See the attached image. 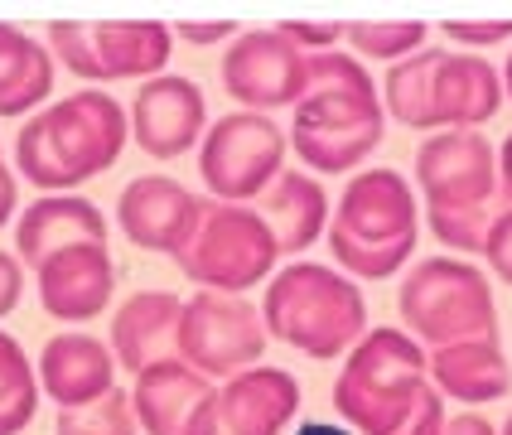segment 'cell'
Wrapping results in <instances>:
<instances>
[{
	"instance_id": "obj_30",
	"label": "cell",
	"mask_w": 512,
	"mask_h": 435,
	"mask_svg": "<svg viewBox=\"0 0 512 435\" xmlns=\"http://www.w3.org/2000/svg\"><path fill=\"white\" fill-rule=\"evenodd\" d=\"M305 92H363V97H377L368 68L353 54H339V49L305 58Z\"/></svg>"
},
{
	"instance_id": "obj_28",
	"label": "cell",
	"mask_w": 512,
	"mask_h": 435,
	"mask_svg": "<svg viewBox=\"0 0 512 435\" xmlns=\"http://www.w3.org/2000/svg\"><path fill=\"white\" fill-rule=\"evenodd\" d=\"M54 435H136V406L126 392H102L97 402L63 406Z\"/></svg>"
},
{
	"instance_id": "obj_24",
	"label": "cell",
	"mask_w": 512,
	"mask_h": 435,
	"mask_svg": "<svg viewBox=\"0 0 512 435\" xmlns=\"http://www.w3.org/2000/svg\"><path fill=\"white\" fill-rule=\"evenodd\" d=\"M54 87V58L25 29L0 25V116H25Z\"/></svg>"
},
{
	"instance_id": "obj_4",
	"label": "cell",
	"mask_w": 512,
	"mask_h": 435,
	"mask_svg": "<svg viewBox=\"0 0 512 435\" xmlns=\"http://www.w3.org/2000/svg\"><path fill=\"white\" fill-rule=\"evenodd\" d=\"M430 353L401 329H372L343 358L334 406L358 435H392L426 387Z\"/></svg>"
},
{
	"instance_id": "obj_35",
	"label": "cell",
	"mask_w": 512,
	"mask_h": 435,
	"mask_svg": "<svg viewBox=\"0 0 512 435\" xmlns=\"http://www.w3.org/2000/svg\"><path fill=\"white\" fill-rule=\"evenodd\" d=\"M20 290H25V276H20V257L0 252V319L20 305Z\"/></svg>"
},
{
	"instance_id": "obj_37",
	"label": "cell",
	"mask_w": 512,
	"mask_h": 435,
	"mask_svg": "<svg viewBox=\"0 0 512 435\" xmlns=\"http://www.w3.org/2000/svg\"><path fill=\"white\" fill-rule=\"evenodd\" d=\"M440 435H498V431L488 426L484 416H474V411H464V416H455V421H450V426H445V431H440Z\"/></svg>"
},
{
	"instance_id": "obj_21",
	"label": "cell",
	"mask_w": 512,
	"mask_h": 435,
	"mask_svg": "<svg viewBox=\"0 0 512 435\" xmlns=\"http://www.w3.org/2000/svg\"><path fill=\"white\" fill-rule=\"evenodd\" d=\"M430 377H435V392L455 397V402H498L508 397L512 387V368L503 358L498 339H459V344H440L430 353Z\"/></svg>"
},
{
	"instance_id": "obj_18",
	"label": "cell",
	"mask_w": 512,
	"mask_h": 435,
	"mask_svg": "<svg viewBox=\"0 0 512 435\" xmlns=\"http://www.w3.org/2000/svg\"><path fill=\"white\" fill-rule=\"evenodd\" d=\"M87 242H107V218L78 194H44L15 223V257L34 271L58 252L87 247Z\"/></svg>"
},
{
	"instance_id": "obj_13",
	"label": "cell",
	"mask_w": 512,
	"mask_h": 435,
	"mask_svg": "<svg viewBox=\"0 0 512 435\" xmlns=\"http://www.w3.org/2000/svg\"><path fill=\"white\" fill-rule=\"evenodd\" d=\"M416 184L426 194V208L498 199V150L479 131H440L416 155Z\"/></svg>"
},
{
	"instance_id": "obj_14",
	"label": "cell",
	"mask_w": 512,
	"mask_h": 435,
	"mask_svg": "<svg viewBox=\"0 0 512 435\" xmlns=\"http://www.w3.org/2000/svg\"><path fill=\"white\" fill-rule=\"evenodd\" d=\"M199 213H203L199 194H189L179 179H165V174L131 179L121 189V203H116L121 232L145 252H170V257H179V247L194 237Z\"/></svg>"
},
{
	"instance_id": "obj_36",
	"label": "cell",
	"mask_w": 512,
	"mask_h": 435,
	"mask_svg": "<svg viewBox=\"0 0 512 435\" xmlns=\"http://www.w3.org/2000/svg\"><path fill=\"white\" fill-rule=\"evenodd\" d=\"M228 34H232L228 20H218V25H179V39H189V44H218Z\"/></svg>"
},
{
	"instance_id": "obj_11",
	"label": "cell",
	"mask_w": 512,
	"mask_h": 435,
	"mask_svg": "<svg viewBox=\"0 0 512 435\" xmlns=\"http://www.w3.org/2000/svg\"><path fill=\"white\" fill-rule=\"evenodd\" d=\"M305 49L281 29H247L223 54V87L247 112L295 107L305 97Z\"/></svg>"
},
{
	"instance_id": "obj_31",
	"label": "cell",
	"mask_w": 512,
	"mask_h": 435,
	"mask_svg": "<svg viewBox=\"0 0 512 435\" xmlns=\"http://www.w3.org/2000/svg\"><path fill=\"white\" fill-rule=\"evenodd\" d=\"M440 431H445V402H440V392L426 382V387L416 392L411 411L401 416V426L392 435H440Z\"/></svg>"
},
{
	"instance_id": "obj_7",
	"label": "cell",
	"mask_w": 512,
	"mask_h": 435,
	"mask_svg": "<svg viewBox=\"0 0 512 435\" xmlns=\"http://www.w3.org/2000/svg\"><path fill=\"white\" fill-rule=\"evenodd\" d=\"M49 44L87 83L116 78H155L170 63V29L155 20H58Z\"/></svg>"
},
{
	"instance_id": "obj_12",
	"label": "cell",
	"mask_w": 512,
	"mask_h": 435,
	"mask_svg": "<svg viewBox=\"0 0 512 435\" xmlns=\"http://www.w3.org/2000/svg\"><path fill=\"white\" fill-rule=\"evenodd\" d=\"M300 406V382L281 368H247L208 392L189 435H281Z\"/></svg>"
},
{
	"instance_id": "obj_26",
	"label": "cell",
	"mask_w": 512,
	"mask_h": 435,
	"mask_svg": "<svg viewBox=\"0 0 512 435\" xmlns=\"http://www.w3.org/2000/svg\"><path fill=\"white\" fill-rule=\"evenodd\" d=\"M39 411V387L25 348L10 334H0V435H20Z\"/></svg>"
},
{
	"instance_id": "obj_22",
	"label": "cell",
	"mask_w": 512,
	"mask_h": 435,
	"mask_svg": "<svg viewBox=\"0 0 512 435\" xmlns=\"http://www.w3.org/2000/svg\"><path fill=\"white\" fill-rule=\"evenodd\" d=\"M503 107V78L479 54H445L435 73V126L474 131Z\"/></svg>"
},
{
	"instance_id": "obj_33",
	"label": "cell",
	"mask_w": 512,
	"mask_h": 435,
	"mask_svg": "<svg viewBox=\"0 0 512 435\" xmlns=\"http://www.w3.org/2000/svg\"><path fill=\"white\" fill-rule=\"evenodd\" d=\"M484 257H488V266H493V276L512 286V208H503V218L488 228Z\"/></svg>"
},
{
	"instance_id": "obj_41",
	"label": "cell",
	"mask_w": 512,
	"mask_h": 435,
	"mask_svg": "<svg viewBox=\"0 0 512 435\" xmlns=\"http://www.w3.org/2000/svg\"><path fill=\"white\" fill-rule=\"evenodd\" d=\"M503 92L512 97V58H508V73H503Z\"/></svg>"
},
{
	"instance_id": "obj_15",
	"label": "cell",
	"mask_w": 512,
	"mask_h": 435,
	"mask_svg": "<svg viewBox=\"0 0 512 435\" xmlns=\"http://www.w3.org/2000/svg\"><path fill=\"white\" fill-rule=\"evenodd\" d=\"M208 126V107H203L199 83L189 78H150L136 92L131 107V136L141 141L145 155L155 160H174L203 136Z\"/></svg>"
},
{
	"instance_id": "obj_39",
	"label": "cell",
	"mask_w": 512,
	"mask_h": 435,
	"mask_svg": "<svg viewBox=\"0 0 512 435\" xmlns=\"http://www.w3.org/2000/svg\"><path fill=\"white\" fill-rule=\"evenodd\" d=\"M498 189H503V199L512 203V136L503 141V150H498Z\"/></svg>"
},
{
	"instance_id": "obj_23",
	"label": "cell",
	"mask_w": 512,
	"mask_h": 435,
	"mask_svg": "<svg viewBox=\"0 0 512 435\" xmlns=\"http://www.w3.org/2000/svg\"><path fill=\"white\" fill-rule=\"evenodd\" d=\"M256 213L266 218V228L276 237L281 252H305L329 232V199L319 189V179L300 170H281L271 179V189L256 199Z\"/></svg>"
},
{
	"instance_id": "obj_25",
	"label": "cell",
	"mask_w": 512,
	"mask_h": 435,
	"mask_svg": "<svg viewBox=\"0 0 512 435\" xmlns=\"http://www.w3.org/2000/svg\"><path fill=\"white\" fill-rule=\"evenodd\" d=\"M440 58H445V49H421V54L392 63V73L382 83L387 112L397 116L401 126H411V131H430L435 126V73H440Z\"/></svg>"
},
{
	"instance_id": "obj_27",
	"label": "cell",
	"mask_w": 512,
	"mask_h": 435,
	"mask_svg": "<svg viewBox=\"0 0 512 435\" xmlns=\"http://www.w3.org/2000/svg\"><path fill=\"white\" fill-rule=\"evenodd\" d=\"M503 208H512L503 194L484 203H464V208H430V228L440 242H450L455 252H484L488 228L503 218Z\"/></svg>"
},
{
	"instance_id": "obj_19",
	"label": "cell",
	"mask_w": 512,
	"mask_h": 435,
	"mask_svg": "<svg viewBox=\"0 0 512 435\" xmlns=\"http://www.w3.org/2000/svg\"><path fill=\"white\" fill-rule=\"evenodd\" d=\"M39 382L58 402V411L97 402L102 392L116 387V353L102 348V339L92 334H58L39 353Z\"/></svg>"
},
{
	"instance_id": "obj_2",
	"label": "cell",
	"mask_w": 512,
	"mask_h": 435,
	"mask_svg": "<svg viewBox=\"0 0 512 435\" xmlns=\"http://www.w3.org/2000/svg\"><path fill=\"white\" fill-rule=\"evenodd\" d=\"M329 252L348 276L387 281L411 261L416 247V199L411 184L387 165L363 170L339 199V213L329 223Z\"/></svg>"
},
{
	"instance_id": "obj_10",
	"label": "cell",
	"mask_w": 512,
	"mask_h": 435,
	"mask_svg": "<svg viewBox=\"0 0 512 435\" xmlns=\"http://www.w3.org/2000/svg\"><path fill=\"white\" fill-rule=\"evenodd\" d=\"M266 353V324L242 295L223 290H199L184 300V324H179V358L203 377H237L256 368Z\"/></svg>"
},
{
	"instance_id": "obj_17",
	"label": "cell",
	"mask_w": 512,
	"mask_h": 435,
	"mask_svg": "<svg viewBox=\"0 0 512 435\" xmlns=\"http://www.w3.org/2000/svg\"><path fill=\"white\" fill-rule=\"evenodd\" d=\"M179 324H184V300L170 290H141L131 295L112 319V353L131 373H145L155 363L179 358Z\"/></svg>"
},
{
	"instance_id": "obj_29",
	"label": "cell",
	"mask_w": 512,
	"mask_h": 435,
	"mask_svg": "<svg viewBox=\"0 0 512 435\" xmlns=\"http://www.w3.org/2000/svg\"><path fill=\"white\" fill-rule=\"evenodd\" d=\"M343 34L363 58H392V63L421 54L426 44L421 20H363V25H343Z\"/></svg>"
},
{
	"instance_id": "obj_1",
	"label": "cell",
	"mask_w": 512,
	"mask_h": 435,
	"mask_svg": "<svg viewBox=\"0 0 512 435\" xmlns=\"http://www.w3.org/2000/svg\"><path fill=\"white\" fill-rule=\"evenodd\" d=\"M126 131H131L126 112L112 92L83 87L20 126L15 160L29 184H39L49 194H68L87 179H97L102 170H112L126 145Z\"/></svg>"
},
{
	"instance_id": "obj_20",
	"label": "cell",
	"mask_w": 512,
	"mask_h": 435,
	"mask_svg": "<svg viewBox=\"0 0 512 435\" xmlns=\"http://www.w3.org/2000/svg\"><path fill=\"white\" fill-rule=\"evenodd\" d=\"M208 392H213L208 377L189 368L184 358H174V363H155V368L136 373L131 406H136V421L145 426V435H189Z\"/></svg>"
},
{
	"instance_id": "obj_9",
	"label": "cell",
	"mask_w": 512,
	"mask_h": 435,
	"mask_svg": "<svg viewBox=\"0 0 512 435\" xmlns=\"http://www.w3.org/2000/svg\"><path fill=\"white\" fill-rule=\"evenodd\" d=\"M285 131L261 112L218 116L203 136L199 174L218 203H247L271 189V179L285 170Z\"/></svg>"
},
{
	"instance_id": "obj_6",
	"label": "cell",
	"mask_w": 512,
	"mask_h": 435,
	"mask_svg": "<svg viewBox=\"0 0 512 435\" xmlns=\"http://www.w3.org/2000/svg\"><path fill=\"white\" fill-rule=\"evenodd\" d=\"M276 257H281V247H276V237L256 208H247V203H203L194 237L179 247L174 261L189 281H199V290L237 295V290L266 281Z\"/></svg>"
},
{
	"instance_id": "obj_3",
	"label": "cell",
	"mask_w": 512,
	"mask_h": 435,
	"mask_svg": "<svg viewBox=\"0 0 512 435\" xmlns=\"http://www.w3.org/2000/svg\"><path fill=\"white\" fill-rule=\"evenodd\" d=\"M261 324L266 334L300 348L305 358H339L348 344L363 339L368 305H363V290L348 276H339L334 266L290 261L266 286Z\"/></svg>"
},
{
	"instance_id": "obj_5",
	"label": "cell",
	"mask_w": 512,
	"mask_h": 435,
	"mask_svg": "<svg viewBox=\"0 0 512 435\" xmlns=\"http://www.w3.org/2000/svg\"><path fill=\"white\" fill-rule=\"evenodd\" d=\"M401 319L426 344H459V339H498V305L488 276L469 261L430 257L401 281Z\"/></svg>"
},
{
	"instance_id": "obj_40",
	"label": "cell",
	"mask_w": 512,
	"mask_h": 435,
	"mask_svg": "<svg viewBox=\"0 0 512 435\" xmlns=\"http://www.w3.org/2000/svg\"><path fill=\"white\" fill-rule=\"evenodd\" d=\"M295 435H353V431H343V426H334V421H305Z\"/></svg>"
},
{
	"instance_id": "obj_16",
	"label": "cell",
	"mask_w": 512,
	"mask_h": 435,
	"mask_svg": "<svg viewBox=\"0 0 512 435\" xmlns=\"http://www.w3.org/2000/svg\"><path fill=\"white\" fill-rule=\"evenodd\" d=\"M116 290V266L107 242L68 247L39 266V300L54 319H92L107 310Z\"/></svg>"
},
{
	"instance_id": "obj_34",
	"label": "cell",
	"mask_w": 512,
	"mask_h": 435,
	"mask_svg": "<svg viewBox=\"0 0 512 435\" xmlns=\"http://www.w3.org/2000/svg\"><path fill=\"white\" fill-rule=\"evenodd\" d=\"M285 39H295L300 49H314V54H324V49H334V39L343 34V25H310V20H285L276 25Z\"/></svg>"
},
{
	"instance_id": "obj_42",
	"label": "cell",
	"mask_w": 512,
	"mask_h": 435,
	"mask_svg": "<svg viewBox=\"0 0 512 435\" xmlns=\"http://www.w3.org/2000/svg\"><path fill=\"white\" fill-rule=\"evenodd\" d=\"M503 435H512V416H508V426H503Z\"/></svg>"
},
{
	"instance_id": "obj_8",
	"label": "cell",
	"mask_w": 512,
	"mask_h": 435,
	"mask_svg": "<svg viewBox=\"0 0 512 435\" xmlns=\"http://www.w3.org/2000/svg\"><path fill=\"white\" fill-rule=\"evenodd\" d=\"M387 136L382 102L363 92H305L295 102L290 141L295 155L319 174H343L363 165Z\"/></svg>"
},
{
	"instance_id": "obj_38",
	"label": "cell",
	"mask_w": 512,
	"mask_h": 435,
	"mask_svg": "<svg viewBox=\"0 0 512 435\" xmlns=\"http://www.w3.org/2000/svg\"><path fill=\"white\" fill-rule=\"evenodd\" d=\"M10 213H15V174L0 165V228L10 223Z\"/></svg>"
},
{
	"instance_id": "obj_32",
	"label": "cell",
	"mask_w": 512,
	"mask_h": 435,
	"mask_svg": "<svg viewBox=\"0 0 512 435\" xmlns=\"http://www.w3.org/2000/svg\"><path fill=\"white\" fill-rule=\"evenodd\" d=\"M445 34L464 49H488V44L512 39V20H445Z\"/></svg>"
}]
</instances>
